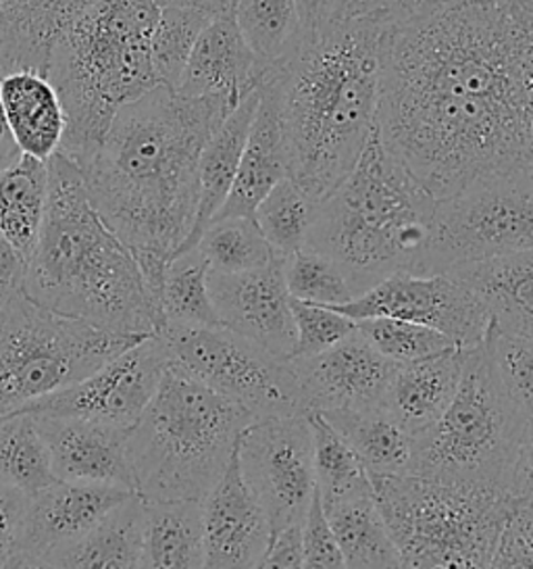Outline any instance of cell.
<instances>
[{"label": "cell", "mask_w": 533, "mask_h": 569, "mask_svg": "<svg viewBox=\"0 0 533 569\" xmlns=\"http://www.w3.org/2000/svg\"><path fill=\"white\" fill-rule=\"evenodd\" d=\"M375 126L435 201L533 163V0L425 2L388 26Z\"/></svg>", "instance_id": "6da1fadb"}, {"label": "cell", "mask_w": 533, "mask_h": 569, "mask_svg": "<svg viewBox=\"0 0 533 569\" xmlns=\"http://www.w3.org/2000/svg\"><path fill=\"white\" fill-rule=\"evenodd\" d=\"M238 107L228 97H185L154 86L117 111L83 169L90 202L142 269L154 299L199 207V159Z\"/></svg>", "instance_id": "7a4b0ae2"}, {"label": "cell", "mask_w": 533, "mask_h": 569, "mask_svg": "<svg viewBox=\"0 0 533 569\" xmlns=\"http://www.w3.org/2000/svg\"><path fill=\"white\" fill-rule=\"evenodd\" d=\"M385 28L335 21L266 69L257 86L280 119L288 178L316 201L342 184L375 128Z\"/></svg>", "instance_id": "3957f363"}, {"label": "cell", "mask_w": 533, "mask_h": 569, "mask_svg": "<svg viewBox=\"0 0 533 569\" xmlns=\"http://www.w3.org/2000/svg\"><path fill=\"white\" fill-rule=\"evenodd\" d=\"M47 163L49 209L28 261L26 292L111 335H157L163 326L159 302L132 252L92 207L83 169L63 152Z\"/></svg>", "instance_id": "277c9868"}, {"label": "cell", "mask_w": 533, "mask_h": 569, "mask_svg": "<svg viewBox=\"0 0 533 569\" xmlns=\"http://www.w3.org/2000/svg\"><path fill=\"white\" fill-rule=\"evenodd\" d=\"M435 199L383 144L378 126L354 168L319 204L304 249L328 254L356 295L413 271L432 230Z\"/></svg>", "instance_id": "5b68a950"}, {"label": "cell", "mask_w": 533, "mask_h": 569, "mask_svg": "<svg viewBox=\"0 0 533 569\" xmlns=\"http://www.w3.org/2000/svg\"><path fill=\"white\" fill-rule=\"evenodd\" d=\"M159 16L157 0H99L52 52L47 78L66 113L59 152L80 168L94 161L117 111L159 86L150 59Z\"/></svg>", "instance_id": "8992f818"}, {"label": "cell", "mask_w": 533, "mask_h": 569, "mask_svg": "<svg viewBox=\"0 0 533 569\" xmlns=\"http://www.w3.org/2000/svg\"><path fill=\"white\" fill-rule=\"evenodd\" d=\"M252 421L242 405L169 366L128 436L135 495L147 502L204 501Z\"/></svg>", "instance_id": "52a82bcc"}, {"label": "cell", "mask_w": 533, "mask_h": 569, "mask_svg": "<svg viewBox=\"0 0 533 569\" xmlns=\"http://www.w3.org/2000/svg\"><path fill=\"white\" fill-rule=\"evenodd\" d=\"M402 568H490L515 497L494 486L415 471L371 478Z\"/></svg>", "instance_id": "ba28073f"}, {"label": "cell", "mask_w": 533, "mask_h": 569, "mask_svg": "<svg viewBox=\"0 0 533 569\" xmlns=\"http://www.w3.org/2000/svg\"><path fill=\"white\" fill-rule=\"evenodd\" d=\"M525 421L502 392L483 340L466 349L461 386L449 409L413 436L411 471L511 492Z\"/></svg>", "instance_id": "9c48e42d"}, {"label": "cell", "mask_w": 533, "mask_h": 569, "mask_svg": "<svg viewBox=\"0 0 533 569\" xmlns=\"http://www.w3.org/2000/svg\"><path fill=\"white\" fill-rule=\"evenodd\" d=\"M138 340L61 316L23 290L0 309V416L76 385Z\"/></svg>", "instance_id": "30bf717a"}, {"label": "cell", "mask_w": 533, "mask_h": 569, "mask_svg": "<svg viewBox=\"0 0 533 569\" xmlns=\"http://www.w3.org/2000/svg\"><path fill=\"white\" fill-rule=\"evenodd\" d=\"M533 247V163L435 201L428 244L413 273H450Z\"/></svg>", "instance_id": "8fae6325"}, {"label": "cell", "mask_w": 533, "mask_h": 569, "mask_svg": "<svg viewBox=\"0 0 533 569\" xmlns=\"http://www.w3.org/2000/svg\"><path fill=\"white\" fill-rule=\"evenodd\" d=\"M157 338L167 363L242 405L254 419L306 413L292 361L223 326L163 323Z\"/></svg>", "instance_id": "7c38bea8"}, {"label": "cell", "mask_w": 533, "mask_h": 569, "mask_svg": "<svg viewBox=\"0 0 533 569\" xmlns=\"http://www.w3.org/2000/svg\"><path fill=\"white\" fill-rule=\"evenodd\" d=\"M238 461L265 509L271 535L302 523L316 490L309 413L254 419L238 440Z\"/></svg>", "instance_id": "4fadbf2b"}, {"label": "cell", "mask_w": 533, "mask_h": 569, "mask_svg": "<svg viewBox=\"0 0 533 569\" xmlns=\"http://www.w3.org/2000/svg\"><path fill=\"white\" fill-rule=\"evenodd\" d=\"M346 318H396L433 328L459 347L471 349L485 340L492 318L480 297L452 273L396 271L356 299L332 307Z\"/></svg>", "instance_id": "5bb4252c"}, {"label": "cell", "mask_w": 533, "mask_h": 569, "mask_svg": "<svg viewBox=\"0 0 533 569\" xmlns=\"http://www.w3.org/2000/svg\"><path fill=\"white\" fill-rule=\"evenodd\" d=\"M167 368L169 363L159 338L147 336L76 385L28 402L17 413H30L33 418L94 419L133 428L149 407Z\"/></svg>", "instance_id": "9a60e30c"}, {"label": "cell", "mask_w": 533, "mask_h": 569, "mask_svg": "<svg viewBox=\"0 0 533 569\" xmlns=\"http://www.w3.org/2000/svg\"><path fill=\"white\" fill-rule=\"evenodd\" d=\"M209 288L223 328L249 338L280 359H292L296 328L282 257L240 273L211 271Z\"/></svg>", "instance_id": "2e32d148"}, {"label": "cell", "mask_w": 533, "mask_h": 569, "mask_svg": "<svg viewBox=\"0 0 533 569\" xmlns=\"http://www.w3.org/2000/svg\"><path fill=\"white\" fill-rule=\"evenodd\" d=\"M290 361L299 378L306 413L382 407L396 369L359 330L328 351Z\"/></svg>", "instance_id": "e0dca14e"}, {"label": "cell", "mask_w": 533, "mask_h": 569, "mask_svg": "<svg viewBox=\"0 0 533 569\" xmlns=\"http://www.w3.org/2000/svg\"><path fill=\"white\" fill-rule=\"evenodd\" d=\"M135 495L121 486L57 480L26 501L17 568H42L92 530L119 502Z\"/></svg>", "instance_id": "ac0fdd59"}, {"label": "cell", "mask_w": 533, "mask_h": 569, "mask_svg": "<svg viewBox=\"0 0 533 569\" xmlns=\"http://www.w3.org/2000/svg\"><path fill=\"white\" fill-rule=\"evenodd\" d=\"M202 526L204 568H263L271 523L242 473L238 449L202 501Z\"/></svg>", "instance_id": "d6986e66"}, {"label": "cell", "mask_w": 533, "mask_h": 569, "mask_svg": "<svg viewBox=\"0 0 533 569\" xmlns=\"http://www.w3.org/2000/svg\"><path fill=\"white\" fill-rule=\"evenodd\" d=\"M59 480L121 486L135 492L128 436L132 428L80 418H36Z\"/></svg>", "instance_id": "ffe728a7"}, {"label": "cell", "mask_w": 533, "mask_h": 569, "mask_svg": "<svg viewBox=\"0 0 533 569\" xmlns=\"http://www.w3.org/2000/svg\"><path fill=\"white\" fill-rule=\"evenodd\" d=\"M97 2L99 0H2L0 78L23 69L47 76L57 44Z\"/></svg>", "instance_id": "44dd1931"}, {"label": "cell", "mask_w": 533, "mask_h": 569, "mask_svg": "<svg viewBox=\"0 0 533 569\" xmlns=\"http://www.w3.org/2000/svg\"><path fill=\"white\" fill-rule=\"evenodd\" d=\"M265 69L240 32L233 13L217 16L199 36L178 92L185 97H228L240 102L261 84Z\"/></svg>", "instance_id": "7402d4cb"}, {"label": "cell", "mask_w": 533, "mask_h": 569, "mask_svg": "<svg viewBox=\"0 0 533 569\" xmlns=\"http://www.w3.org/2000/svg\"><path fill=\"white\" fill-rule=\"evenodd\" d=\"M466 349L452 347L428 359L396 366L383 409L415 436L442 418L459 392Z\"/></svg>", "instance_id": "603a6c76"}, {"label": "cell", "mask_w": 533, "mask_h": 569, "mask_svg": "<svg viewBox=\"0 0 533 569\" xmlns=\"http://www.w3.org/2000/svg\"><path fill=\"white\" fill-rule=\"evenodd\" d=\"M0 104L21 154L49 161L59 152L66 136V113L47 76L28 69L2 76Z\"/></svg>", "instance_id": "cb8c5ba5"}, {"label": "cell", "mask_w": 533, "mask_h": 569, "mask_svg": "<svg viewBox=\"0 0 533 569\" xmlns=\"http://www.w3.org/2000/svg\"><path fill=\"white\" fill-rule=\"evenodd\" d=\"M257 107H259V88L238 102V107L221 121V126L207 140L199 159L197 218L190 234L185 236L180 249L173 254L190 251L197 247L200 236L215 219L219 209L228 199L242 152L249 140L250 126L257 113Z\"/></svg>", "instance_id": "d4e9b609"}, {"label": "cell", "mask_w": 533, "mask_h": 569, "mask_svg": "<svg viewBox=\"0 0 533 569\" xmlns=\"http://www.w3.org/2000/svg\"><path fill=\"white\" fill-rule=\"evenodd\" d=\"M283 178H288V154L282 126L273 102L259 90V107L250 126L249 140L235 171L232 190L215 219L254 218L259 202Z\"/></svg>", "instance_id": "484cf974"}, {"label": "cell", "mask_w": 533, "mask_h": 569, "mask_svg": "<svg viewBox=\"0 0 533 569\" xmlns=\"http://www.w3.org/2000/svg\"><path fill=\"white\" fill-rule=\"evenodd\" d=\"M450 273L480 297L499 330L533 335V247Z\"/></svg>", "instance_id": "4316f807"}, {"label": "cell", "mask_w": 533, "mask_h": 569, "mask_svg": "<svg viewBox=\"0 0 533 569\" xmlns=\"http://www.w3.org/2000/svg\"><path fill=\"white\" fill-rule=\"evenodd\" d=\"M144 551V501L132 495L66 549L50 555L42 568L140 569Z\"/></svg>", "instance_id": "83f0119b"}, {"label": "cell", "mask_w": 533, "mask_h": 569, "mask_svg": "<svg viewBox=\"0 0 533 569\" xmlns=\"http://www.w3.org/2000/svg\"><path fill=\"white\" fill-rule=\"evenodd\" d=\"M49 209V163L21 154L0 171V234L26 263L32 259Z\"/></svg>", "instance_id": "f1b7e54d"}, {"label": "cell", "mask_w": 533, "mask_h": 569, "mask_svg": "<svg viewBox=\"0 0 533 569\" xmlns=\"http://www.w3.org/2000/svg\"><path fill=\"white\" fill-rule=\"evenodd\" d=\"M142 568H204L202 502L144 501Z\"/></svg>", "instance_id": "f546056e"}, {"label": "cell", "mask_w": 533, "mask_h": 569, "mask_svg": "<svg viewBox=\"0 0 533 569\" xmlns=\"http://www.w3.org/2000/svg\"><path fill=\"white\" fill-rule=\"evenodd\" d=\"M321 416L346 438L371 478L400 476L411 471L413 435L404 430L383 407L361 411L338 409Z\"/></svg>", "instance_id": "4dcf8cb0"}, {"label": "cell", "mask_w": 533, "mask_h": 569, "mask_svg": "<svg viewBox=\"0 0 533 569\" xmlns=\"http://www.w3.org/2000/svg\"><path fill=\"white\" fill-rule=\"evenodd\" d=\"M350 569H400L399 549L373 492L323 507Z\"/></svg>", "instance_id": "1f68e13d"}, {"label": "cell", "mask_w": 533, "mask_h": 569, "mask_svg": "<svg viewBox=\"0 0 533 569\" xmlns=\"http://www.w3.org/2000/svg\"><path fill=\"white\" fill-rule=\"evenodd\" d=\"M57 480L36 418L17 411L0 416V482L30 497Z\"/></svg>", "instance_id": "d6a6232c"}, {"label": "cell", "mask_w": 533, "mask_h": 569, "mask_svg": "<svg viewBox=\"0 0 533 569\" xmlns=\"http://www.w3.org/2000/svg\"><path fill=\"white\" fill-rule=\"evenodd\" d=\"M209 261L197 247L169 259L159 290L163 323L221 326L209 288Z\"/></svg>", "instance_id": "836d02e7"}, {"label": "cell", "mask_w": 533, "mask_h": 569, "mask_svg": "<svg viewBox=\"0 0 533 569\" xmlns=\"http://www.w3.org/2000/svg\"><path fill=\"white\" fill-rule=\"evenodd\" d=\"M233 18L265 71L304 42L296 0H238Z\"/></svg>", "instance_id": "e575fe53"}, {"label": "cell", "mask_w": 533, "mask_h": 569, "mask_svg": "<svg viewBox=\"0 0 533 569\" xmlns=\"http://www.w3.org/2000/svg\"><path fill=\"white\" fill-rule=\"evenodd\" d=\"M313 430L316 492L323 507L373 492L371 476L346 438L321 413H309Z\"/></svg>", "instance_id": "d590c367"}, {"label": "cell", "mask_w": 533, "mask_h": 569, "mask_svg": "<svg viewBox=\"0 0 533 569\" xmlns=\"http://www.w3.org/2000/svg\"><path fill=\"white\" fill-rule=\"evenodd\" d=\"M321 201L313 199L292 178H283L259 202L254 219L261 232L282 259L306 247Z\"/></svg>", "instance_id": "8d00e7d4"}, {"label": "cell", "mask_w": 533, "mask_h": 569, "mask_svg": "<svg viewBox=\"0 0 533 569\" xmlns=\"http://www.w3.org/2000/svg\"><path fill=\"white\" fill-rule=\"evenodd\" d=\"M209 268L215 273H240L263 268L278 252L271 249L254 218L215 219L197 242Z\"/></svg>", "instance_id": "74e56055"}, {"label": "cell", "mask_w": 533, "mask_h": 569, "mask_svg": "<svg viewBox=\"0 0 533 569\" xmlns=\"http://www.w3.org/2000/svg\"><path fill=\"white\" fill-rule=\"evenodd\" d=\"M211 16L188 7H161L150 38V59L157 84L178 88L194 44Z\"/></svg>", "instance_id": "f35d334b"}, {"label": "cell", "mask_w": 533, "mask_h": 569, "mask_svg": "<svg viewBox=\"0 0 533 569\" xmlns=\"http://www.w3.org/2000/svg\"><path fill=\"white\" fill-rule=\"evenodd\" d=\"M283 278L292 299L338 307L356 299L346 271L313 249H300L283 259Z\"/></svg>", "instance_id": "ab89813d"}, {"label": "cell", "mask_w": 533, "mask_h": 569, "mask_svg": "<svg viewBox=\"0 0 533 569\" xmlns=\"http://www.w3.org/2000/svg\"><path fill=\"white\" fill-rule=\"evenodd\" d=\"M356 330L365 336L375 351L394 366L413 363L456 347L449 336L406 319H359Z\"/></svg>", "instance_id": "60d3db41"}, {"label": "cell", "mask_w": 533, "mask_h": 569, "mask_svg": "<svg viewBox=\"0 0 533 569\" xmlns=\"http://www.w3.org/2000/svg\"><path fill=\"white\" fill-rule=\"evenodd\" d=\"M485 345L502 392L516 411L533 418V335L502 332L492 323Z\"/></svg>", "instance_id": "b9f144b4"}, {"label": "cell", "mask_w": 533, "mask_h": 569, "mask_svg": "<svg viewBox=\"0 0 533 569\" xmlns=\"http://www.w3.org/2000/svg\"><path fill=\"white\" fill-rule=\"evenodd\" d=\"M296 342L292 359L313 357L316 352L328 351L340 340L356 330V321L338 313L332 307L315 305V302L292 299Z\"/></svg>", "instance_id": "7bdbcfd3"}, {"label": "cell", "mask_w": 533, "mask_h": 569, "mask_svg": "<svg viewBox=\"0 0 533 569\" xmlns=\"http://www.w3.org/2000/svg\"><path fill=\"white\" fill-rule=\"evenodd\" d=\"M490 568H533V502H513L500 528Z\"/></svg>", "instance_id": "ee69618b"}, {"label": "cell", "mask_w": 533, "mask_h": 569, "mask_svg": "<svg viewBox=\"0 0 533 569\" xmlns=\"http://www.w3.org/2000/svg\"><path fill=\"white\" fill-rule=\"evenodd\" d=\"M302 549L304 568H344V559L333 535L332 523L323 509L321 497H315L302 519Z\"/></svg>", "instance_id": "f6af8a7d"}, {"label": "cell", "mask_w": 533, "mask_h": 569, "mask_svg": "<svg viewBox=\"0 0 533 569\" xmlns=\"http://www.w3.org/2000/svg\"><path fill=\"white\" fill-rule=\"evenodd\" d=\"M423 0H338L333 23L366 19L382 26H394L415 16Z\"/></svg>", "instance_id": "bcb514c9"}, {"label": "cell", "mask_w": 533, "mask_h": 569, "mask_svg": "<svg viewBox=\"0 0 533 569\" xmlns=\"http://www.w3.org/2000/svg\"><path fill=\"white\" fill-rule=\"evenodd\" d=\"M28 497L0 482V568H17Z\"/></svg>", "instance_id": "7dc6e473"}, {"label": "cell", "mask_w": 533, "mask_h": 569, "mask_svg": "<svg viewBox=\"0 0 533 569\" xmlns=\"http://www.w3.org/2000/svg\"><path fill=\"white\" fill-rule=\"evenodd\" d=\"M263 568H304L302 523L285 526L271 535Z\"/></svg>", "instance_id": "c3c4849f"}, {"label": "cell", "mask_w": 533, "mask_h": 569, "mask_svg": "<svg viewBox=\"0 0 533 569\" xmlns=\"http://www.w3.org/2000/svg\"><path fill=\"white\" fill-rule=\"evenodd\" d=\"M26 259L0 234V309L26 290Z\"/></svg>", "instance_id": "681fc988"}, {"label": "cell", "mask_w": 533, "mask_h": 569, "mask_svg": "<svg viewBox=\"0 0 533 569\" xmlns=\"http://www.w3.org/2000/svg\"><path fill=\"white\" fill-rule=\"evenodd\" d=\"M511 492L515 499L533 502V418H527L516 451Z\"/></svg>", "instance_id": "f907efd6"}, {"label": "cell", "mask_w": 533, "mask_h": 569, "mask_svg": "<svg viewBox=\"0 0 533 569\" xmlns=\"http://www.w3.org/2000/svg\"><path fill=\"white\" fill-rule=\"evenodd\" d=\"M335 4L338 0H296L304 42L315 40L316 36L332 26Z\"/></svg>", "instance_id": "816d5d0a"}, {"label": "cell", "mask_w": 533, "mask_h": 569, "mask_svg": "<svg viewBox=\"0 0 533 569\" xmlns=\"http://www.w3.org/2000/svg\"><path fill=\"white\" fill-rule=\"evenodd\" d=\"M157 2L159 7H188L217 18V16L233 13L238 0H157Z\"/></svg>", "instance_id": "f5cc1de1"}, {"label": "cell", "mask_w": 533, "mask_h": 569, "mask_svg": "<svg viewBox=\"0 0 533 569\" xmlns=\"http://www.w3.org/2000/svg\"><path fill=\"white\" fill-rule=\"evenodd\" d=\"M21 157V152L17 149L16 140L9 132V126H7V119L2 113V104H0V171L9 166H13L17 159Z\"/></svg>", "instance_id": "db71d44e"}, {"label": "cell", "mask_w": 533, "mask_h": 569, "mask_svg": "<svg viewBox=\"0 0 533 569\" xmlns=\"http://www.w3.org/2000/svg\"><path fill=\"white\" fill-rule=\"evenodd\" d=\"M425 2H449V0H423V4H425Z\"/></svg>", "instance_id": "11a10c76"}, {"label": "cell", "mask_w": 533, "mask_h": 569, "mask_svg": "<svg viewBox=\"0 0 533 569\" xmlns=\"http://www.w3.org/2000/svg\"><path fill=\"white\" fill-rule=\"evenodd\" d=\"M0 4H2V0H0Z\"/></svg>", "instance_id": "9f6ffc18"}]
</instances>
